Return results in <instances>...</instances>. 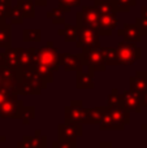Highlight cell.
<instances>
[{"mask_svg":"<svg viewBox=\"0 0 147 148\" xmlns=\"http://www.w3.org/2000/svg\"><path fill=\"white\" fill-rule=\"evenodd\" d=\"M3 86H4V81H3V77L0 74V87H3Z\"/></svg>","mask_w":147,"mask_h":148,"instance_id":"46","label":"cell"},{"mask_svg":"<svg viewBox=\"0 0 147 148\" xmlns=\"http://www.w3.org/2000/svg\"><path fill=\"white\" fill-rule=\"evenodd\" d=\"M33 70L38 74V75L41 77V78L43 79L47 84H49V83H52V82H54V73L55 72H52L49 68H47V66H44V65L39 64V65H36Z\"/></svg>","mask_w":147,"mask_h":148,"instance_id":"28","label":"cell"},{"mask_svg":"<svg viewBox=\"0 0 147 148\" xmlns=\"http://www.w3.org/2000/svg\"><path fill=\"white\" fill-rule=\"evenodd\" d=\"M12 7V0H0V22L7 21V12Z\"/></svg>","mask_w":147,"mask_h":148,"instance_id":"34","label":"cell"},{"mask_svg":"<svg viewBox=\"0 0 147 148\" xmlns=\"http://www.w3.org/2000/svg\"><path fill=\"white\" fill-rule=\"evenodd\" d=\"M142 130L147 133V120H146V123H143V125H142Z\"/></svg>","mask_w":147,"mask_h":148,"instance_id":"45","label":"cell"},{"mask_svg":"<svg viewBox=\"0 0 147 148\" xmlns=\"http://www.w3.org/2000/svg\"><path fill=\"white\" fill-rule=\"evenodd\" d=\"M46 16H47V18H49V20L52 21V23H55V25H65V23H67L65 22V12L59 7H56L52 10L47 12Z\"/></svg>","mask_w":147,"mask_h":148,"instance_id":"26","label":"cell"},{"mask_svg":"<svg viewBox=\"0 0 147 148\" xmlns=\"http://www.w3.org/2000/svg\"><path fill=\"white\" fill-rule=\"evenodd\" d=\"M36 7H47L48 4V0H34Z\"/></svg>","mask_w":147,"mask_h":148,"instance_id":"39","label":"cell"},{"mask_svg":"<svg viewBox=\"0 0 147 148\" xmlns=\"http://www.w3.org/2000/svg\"><path fill=\"white\" fill-rule=\"evenodd\" d=\"M13 95L14 94H12V91L8 90L7 87H0V107H1L5 101H8Z\"/></svg>","mask_w":147,"mask_h":148,"instance_id":"36","label":"cell"},{"mask_svg":"<svg viewBox=\"0 0 147 148\" xmlns=\"http://www.w3.org/2000/svg\"><path fill=\"white\" fill-rule=\"evenodd\" d=\"M23 20H25V17H23L22 12L20 10V8L17 7V5H12V7L8 9L7 12V21H9V23H16V25H22L23 23Z\"/></svg>","mask_w":147,"mask_h":148,"instance_id":"25","label":"cell"},{"mask_svg":"<svg viewBox=\"0 0 147 148\" xmlns=\"http://www.w3.org/2000/svg\"><path fill=\"white\" fill-rule=\"evenodd\" d=\"M17 53H18V60H20V66L21 70H29L30 69V52L27 48H22V47H17Z\"/></svg>","mask_w":147,"mask_h":148,"instance_id":"27","label":"cell"},{"mask_svg":"<svg viewBox=\"0 0 147 148\" xmlns=\"http://www.w3.org/2000/svg\"><path fill=\"white\" fill-rule=\"evenodd\" d=\"M77 31H78V29L76 25L65 23V25H63V27L57 31V34H59L60 36H63L65 42H73V43H76V42H77V36H78Z\"/></svg>","mask_w":147,"mask_h":148,"instance_id":"20","label":"cell"},{"mask_svg":"<svg viewBox=\"0 0 147 148\" xmlns=\"http://www.w3.org/2000/svg\"><path fill=\"white\" fill-rule=\"evenodd\" d=\"M22 140L29 146V148H44L47 147V136L42 134L41 130H35L34 135H25Z\"/></svg>","mask_w":147,"mask_h":148,"instance_id":"18","label":"cell"},{"mask_svg":"<svg viewBox=\"0 0 147 148\" xmlns=\"http://www.w3.org/2000/svg\"><path fill=\"white\" fill-rule=\"evenodd\" d=\"M78 36L76 42V47L80 49L82 48H102L100 40H99L98 30L91 27H77Z\"/></svg>","mask_w":147,"mask_h":148,"instance_id":"5","label":"cell"},{"mask_svg":"<svg viewBox=\"0 0 147 148\" xmlns=\"http://www.w3.org/2000/svg\"><path fill=\"white\" fill-rule=\"evenodd\" d=\"M99 129H100L102 131H122L125 127L119 125V123L113 120L111 112H109V108L106 105V110H104L102 121H100V123H99Z\"/></svg>","mask_w":147,"mask_h":148,"instance_id":"14","label":"cell"},{"mask_svg":"<svg viewBox=\"0 0 147 148\" xmlns=\"http://www.w3.org/2000/svg\"><path fill=\"white\" fill-rule=\"evenodd\" d=\"M119 26V18L117 14H108V16H100V21H99V29L98 33L99 35L104 36H111L113 30Z\"/></svg>","mask_w":147,"mask_h":148,"instance_id":"11","label":"cell"},{"mask_svg":"<svg viewBox=\"0 0 147 148\" xmlns=\"http://www.w3.org/2000/svg\"><path fill=\"white\" fill-rule=\"evenodd\" d=\"M87 109L83 107L82 100H73L70 105L64 108V118L65 122H77L85 125L87 118Z\"/></svg>","mask_w":147,"mask_h":148,"instance_id":"6","label":"cell"},{"mask_svg":"<svg viewBox=\"0 0 147 148\" xmlns=\"http://www.w3.org/2000/svg\"><path fill=\"white\" fill-rule=\"evenodd\" d=\"M141 16L147 17V7H146V5H143V7L141 8Z\"/></svg>","mask_w":147,"mask_h":148,"instance_id":"43","label":"cell"},{"mask_svg":"<svg viewBox=\"0 0 147 148\" xmlns=\"http://www.w3.org/2000/svg\"><path fill=\"white\" fill-rule=\"evenodd\" d=\"M106 110V107H94L87 109V118L85 125H99L103 117V113Z\"/></svg>","mask_w":147,"mask_h":148,"instance_id":"22","label":"cell"},{"mask_svg":"<svg viewBox=\"0 0 147 148\" xmlns=\"http://www.w3.org/2000/svg\"><path fill=\"white\" fill-rule=\"evenodd\" d=\"M142 105L147 109V92H143L142 94Z\"/></svg>","mask_w":147,"mask_h":148,"instance_id":"41","label":"cell"},{"mask_svg":"<svg viewBox=\"0 0 147 148\" xmlns=\"http://www.w3.org/2000/svg\"><path fill=\"white\" fill-rule=\"evenodd\" d=\"M34 118H35V108L25 107V109H23V112H22V118H21L22 123L23 125H29V123L31 122V120H34Z\"/></svg>","mask_w":147,"mask_h":148,"instance_id":"33","label":"cell"},{"mask_svg":"<svg viewBox=\"0 0 147 148\" xmlns=\"http://www.w3.org/2000/svg\"><path fill=\"white\" fill-rule=\"evenodd\" d=\"M16 148H29V146H27V144H26L23 140H20V142L17 143V147H16Z\"/></svg>","mask_w":147,"mask_h":148,"instance_id":"42","label":"cell"},{"mask_svg":"<svg viewBox=\"0 0 147 148\" xmlns=\"http://www.w3.org/2000/svg\"><path fill=\"white\" fill-rule=\"evenodd\" d=\"M135 25L139 29L141 34L143 36H147V17H143V16H139V17L135 18Z\"/></svg>","mask_w":147,"mask_h":148,"instance_id":"35","label":"cell"},{"mask_svg":"<svg viewBox=\"0 0 147 148\" xmlns=\"http://www.w3.org/2000/svg\"><path fill=\"white\" fill-rule=\"evenodd\" d=\"M82 123L64 122L57 127L59 142H77L78 136L82 135Z\"/></svg>","mask_w":147,"mask_h":148,"instance_id":"8","label":"cell"},{"mask_svg":"<svg viewBox=\"0 0 147 148\" xmlns=\"http://www.w3.org/2000/svg\"><path fill=\"white\" fill-rule=\"evenodd\" d=\"M60 66H63L64 70H67V72H76V73L82 72L83 62L81 53L73 55L69 53V52L60 53Z\"/></svg>","mask_w":147,"mask_h":148,"instance_id":"10","label":"cell"},{"mask_svg":"<svg viewBox=\"0 0 147 148\" xmlns=\"http://www.w3.org/2000/svg\"><path fill=\"white\" fill-rule=\"evenodd\" d=\"M39 64L49 68L52 72H57L60 69V53L54 46V42L48 40L46 46L38 48Z\"/></svg>","mask_w":147,"mask_h":148,"instance_id":"2","label":"cell"},{"mask_svg":"<svg viewBox=\"0 0 147 148\" xmlns=\"http://www.w3.org/2000/svg\"><path fill=\"white\" fill-rule=\"evenodd\" d=\"M130 90H134L138 92H147V72L145 70H137L135 75L129 78Z\"/></svg>","mask_w":147,"mask_h":148,"instance_id":"15","label":"cell"},{"mask_svg":"<svg viewBox=\"0 0 147 148\" xmlns=\"http://www.w3.org/2000/svg\"><path fill=\"white\" fill-rule=\"evenodd\" d=\"M16 5L20 8L25 18H34L35 17V3L34 0H17Z\"/></svg>","mask_w":147,"mask_h":148,"instance_id":"23","label":"cell"},{"mask_svg":"<svg viewBox=\"0 0 147 148\" xmlns=\"http://www.w3.org/2000/svg\"><path fill=\"white\" fill-rule=\"evenodd\" d=\"M42 31L39 29H25L22 31L23 42H41Z\"/></svg>","mask_w":147,"mask_h":148,"instance_id":"29","label":"cell"},{"mask_svg":"<svg viewBox=\"0 0 147 148\" xmlns=\"http://www.w3.org/2000/svg\"><path fill=\"white\" fill-rule=\"evenodd\" d=\"M116 49L119 52L121 65H125V66H130L135 64V61H139L142 59V48L135 43L122 40L116 46Z\"/></svg>","mask_w":147,"mask_h":148,"instance_id":"4","label":"cell"},{"mask_svg":"<svg viewBox=\"0 0 147 148\" xmlns=\"http://www.w3.org/2000/svg\"><path fill=\"white\" fill-rule=\"evenodd\" d=\"M5 140H7V138H5L4 135H0V144H1V143H4Z\"/></svg>","mask_w":147,"mask_h":148,"instance_id":"44","label":"cell"},{"mask_svg":"<svg viewBox=\"0 0 147 148\" xmlns=\"http://www.w3.org/2000/svg\"><path fill=\"white\" fill-rule=\"evenodd\" d=\"M5 66V53L0 51V68Z\"/></svg>","mask_w":147,"mask_h":148,"instance_id":"40","label":"cell"},{"mask_svg":"<svg viewBox=\"0 0 147 148\" xmlns=\"http://www.w3.org/2000/svg\"><path fill=\"white\" fill-rule=\"evenodd\" d=\"M120 103H121V94L117 88H112L111 94L107 97V107H113V105H117Z\"/></svg>","mask_w":147,"mask_h":148,"instance_id":"32","label":"cell"},{"mask_svg":"<svg viewBox=\"0 0 147 148\" xmlns=\"http://www.w3.org/2000/svg\"><path fill=\"white\" fill-rule=\"evenodd\" d=\"M96 9L99 10L100 16H108V14H117V9L113 0H100L94 4Z\"/></svg>","mask_w":147,"mask_h":148,"instance_id":"24","label":"cell"},{"mask_svg":"<svg viewBox=\"0 0 147 148\" xmlns=\"http://www.w3.org/2000/svg\"><path fill=\"white\" fill-rule=\"evenodd\" d=\"M117 35L122 36L124 40L129 42V43H139L143 38L135 23H125L124 27L117 30Z\"/></svg>","mask_w":147,"mask_h":148,"instance_id":"12","label":"cell"},{"mask_svg":"<svg viewBox=\"0 0 147 148\" xmlns=\"http://www.w3.org/2000/svg\"><path fill=\"white\" fill-rule=\"evenodd\" d=\"M99 148H117L112 144V142H100L99 143Z\"/></svg>","mask_w":147,"mask_h":148,"instance_id":"38","label":"cell"},{"mask_svg":"<svg viewBox=\"0 0 147 148\" xmlns=\"http://www.w3.org/2000/svg\"><path fill=\"white\" fill-rule=\"evenodd\" d=\"M121 104L130 112L141 113L142 112V92L134 90H126L121 94Z\"/></svg>","mask_w":147,"mask_h":148,"instance_id":"9","label":"cell"},{"mask_svg":"<svg viewBox=\"0 0 147 148\" xmlns=\"http://www.w3.org/2000/svg\"><path fill=\"white\" fill-rule=\"evenodd\" d=\"M82 0H59V8H61L65 13L72 12L74 7H80Z\"/></svg>","mask_w":147,"mask_h":148,"instance_id":"31","label":"cell"},{"mask_svg":"<svg viewBox=\"0 0 147 148\" xmlns=\"http://www.w3.org/2000/svg\"><path fill=\"white\" fill-rule=\"evenodd\" d=\"M76 87L78 90H93L95 87L94 83V74L87 72H78L76 74Z\"/></svg>","mask_w":147,"mask_h":148,"instance_id":"17","label":"cell"},{"mask_svg":"<svg viewBox=\"0 0 147 148\" xmlns=\"http://www.w3.org/2000/svg\"><path fill=\"white\" fill-rule=\"evenodd\" d=\"M4 53H5V65L13 70H21L20 60H18V53H17V47L16 48L10 47V48L5 49Z\"/></svg>","mask_w":147,"mask_h":148,"instance_id":"21","label":"cell"},{"mask_svg":"<svg viewBox=\"0 0 147 148\" xmlns=\"http://www.w3.org/2000/svg\"><path fill=\"white\" fill-rule=\"evenodd\" d=\"M12 47V23L8 21L0 22V49Z\"/></svg>","mask_w":147,"mask_h":148,"instance_id":"16","label":"cell"},{"mask_svg":"<svg viewBox=\"0 0 147 148\" xmlns=\"http://www.w3.org/2000/svg\"><path fill=\"white\" fill-rule=\"evenodd\" d=\"M81 57H82L83 65L89 68L90 73L94 74L95 72H106L107 65L104 61L102 48H82Z\"/></svg>","mask_w":147,"mask_h":148,"instance_id":"1","label":"cell"},{"mask_svg":"<svg viewBox=\"0 0 147 148\" xmlns=\"http://www.w3.org/2000/svg\"><path fill=\"white\" fill-rule=\"evenodd\" d=\"M23 109H25L23 101L21 99H18V95H13L8 101H5L0 107V118L21 120Z\"/></svg>","mask_w":147,"mask_h":148,"instance_id":"7","label":"cell"},{"mask_svg":"<svg viewBox=\"0 0 147 148\" xmlns=\"http://www.w3.org/2000/svg\"><path fill=\"white\" fill-rule=\"evenodd\" d=\"M1 148H4V147H1Z\"/></svg>","mask_w":147,"mask_h":148,"instance_id":"48","label":"cell"},{"mask_svg":"<svg viewBox=\"0 0 147 148\" xmlns=\"http://www.w3.org/2000/svg\"><path fill=\"white\" fill-rule=\"evenodd\" d=\"M52 148H77L76 142H54Z\"/></svg>","mask_w":147,"mask_h":148,"instance_id":"37","label":"cell"},{"mask_svg":"<svg viewBox=\"0 0 147 148\" xmlns=\"http://www.w3.org/2000/svg\"><path fill=\"white\" fill-rule=\"evenodd\" d=\"M108 108H109V112H111L113 120L119 125L125 127V126H128L130 123V110H128L121 103L117 105H113V107H108Z\"/></svg>","mask_w":147,"mask_h":148,"instance_id":"13","label":"cell"},{"mask_svg":"<svg viewBox=\"0 0 147 148\" xmlns=\"http://www.w3.org/2000/svg\"><path fill=\"white\" fill-rule=\"evenodd\" d=\"M117 13H128L133 7L137 5V0H113Z\"/></svg>","mask_w":147,"mask_h":148,"instance_id":"30","label":"cell"},{"mask_svg":"<svg viewBox=\"0 0 147 148\" xmlns=\"http://www.w3.org/2000/svg\"><path fill=\"white\" fill-rule=\"evenodd\" d=\"M90 1H94V4H95L96 1H100V0H90Z\"/></svg>","mask_w":147,"mask_h":148,"instance_id":"47","label":"cell"},{"mask_svg":"<svg viewBox=\"0 0 147 148\" xmlns=\"http://www.w3.org/2000/svg\"><path fill=\"white\" fill-rule=\"evenodd\" d=\"M102 52H103V57L106 65H111V66H119L121 65L119 57V52H117L116 47H102Z\"/></svg>","mask_w":147,"mask_h":148,"instance_id":"19","label":"cell"},{"mask_svg":"<svg viewBox=\"0 0 147 148\" xmlns=\"http://www.w3.org/2000/svg\"><path fill=\"white\" fill-rule=\"evenodd\" d=\"M100 13L95 5H83L81 12L76 13V26L77 27H91L98 30Z\"/></svg>","mask_w":147,"mask_h":148,"instance_id":"3","label":"cell"}]
</instances>
